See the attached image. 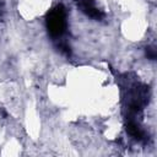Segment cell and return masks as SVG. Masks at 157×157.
<instances>
[{
  "instance_id": "6da1fadb",
  "label": "cell",
  "mask_w": 157,
  "mask_h": 157,
  "mask_svg": "<svg viewBox=\"0 0 157 157\" xmlns=\"http://www.w3.org/2000/svg\"><path fill=\"white\" fill-rule=\"evenodd\" d=\"M66 10L63 5H56L47 15V28L53 38H60L66 31Z\"/></svg>"
},
{
  "instance_id": "7a4b0ae2",
  "label": "cell",
  "mask_w": 157,
  "mask_h": 157,
  "mask_svg": "<svg viewBox=\"0 0 157 157\" xmlns=\"http://www.w3.org/2000/svg\"><path fill=\"white\" fill-rule=\"evenodd\" d=\"M77 6L80 7V10L88 17L101 21L104 17V13L102 12V10H99L94 2V0H76Z\"/></svg>"
},
{
  "instance_id": "3957f363",
  "label": "cell",
  "mask_w": 157,
  "mask_h": 157,
  "mask_svg": "<svg viewBox=\"0 0 157 157\" xmlns=\"http://www.w3.org/2000/svg\"><path fill=\"white\" fill-rule=\"evenodd\" d=\"M146 55H147L148 59L155 60V59H156V50H155L153 48L148 47V48H146Z\"/></svg>"
}]
</instances>
